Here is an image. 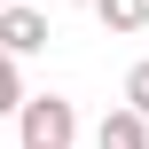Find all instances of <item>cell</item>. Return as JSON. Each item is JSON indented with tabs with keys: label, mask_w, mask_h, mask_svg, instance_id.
Listing matches in <instances>:
<instances>
[{
	"label": "cell",
	"mask_w": 149,
	"mask_h": 149,
	"mask_svg": "<svg viewBox=\"0 0 149 149\" xmlns=\"http://www.w3.org/2000/svg\"><path fill=\"white\" fill-rule=\"evenodd\" d=\"M16 63H24V55H16V47H0V118H16V110H24V71H16Z\"/></svg>",
	"instance_id": "5"
},
{
	"label": "cell",
	"mask_w": 149,
	"mask_h": 149,
	"mask_svg": "<svg viewBox=\"0 0 149 149\" xmlns=\"http://www.w3.org/2000/svg\"><path fill=\"white\" fill-rule=\"evenodd\" d=\"M47 39H55V31H47V16H39V8H24V0H8V8H0V47H16V55H39Z\"/></svg>",
	"instance_id": "2"
},
{
	"label": "cell",
	"mask_w": 149,
	"mask_h": 149,
	"mask_svg": "<svg viewBox=\"0 0 149 149\" xmlns=\"http://www.w3.org/2000/svg\"><path fill=\"white\" fill-rule=\"evenodd\" d=\"M94 24H102V31H141L149 0H94Z\"/></svg>",
	"instance_id": "4"
},
{
	"label": "cell",
	"mask_w": 149,
	"mask_h": 149,
	"mask_svg": "<svg viewBox=\"0 0 149 149\" xmlns=\"http://www.w3.org/2000/svg\"><path fill=\"white\" fill-rule=\"evenodd\" d=\"M16 134H24V149H71L79 141V110H71L63 94H24Z\"/></svg>",
	"instance_id": "1"
},
{
	"label": "cell",
	"mask_w": 149,
	"mask_h": 149,
	"mask_svg": "<svg viewBox=\"0 0 149 149\" xmlns=\"http://www.w3.org/2000/svg\"><path fill=\"white\" fill-rule=\"evenodd\" d=\"M126 102H134V110H149V63H134V71H126Z\"/></svg>",
	"instance_id": "6"
},
{
	"label": "cell",
	"mask_w": 149,
	"mask_h": 149,
	"mask_svg": "<svg viewBox=\"0 0 149 149\" xmlns=\"http://www.w3.org/2000/svg\"><path fill=\"white\" fill-rule=\"evenodd\" d=\"M94 149H149V110H134V102H118L102 126H94Z\"/></svg>",
	"instance_id": "3"
},
{
	"label": "cell",
	"mask_w": 149,
	"mask_h": 149,
	"mask_svg": "<svg viewBox=\"0 0 149 149\" xmlns=\"http://www.w3.org/2000/svg\"><path fill=\"white\" fill-rule=\"evenodd\" d=\"M0 8H8V0H0Z\"/></svg>",
	"instance_id": "7"
}]
</instances>
